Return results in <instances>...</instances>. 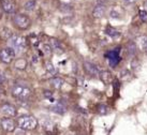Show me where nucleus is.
<instances>
[{
  "instance_id": "f257e3e1",
  "label": "nucleus",
  "mask_w": 147,
  "mask_h": 135,
  "mask_svg": "<svg viewBox=\"0 0 147 135\" xmlns=\"http://www.w3.org/2000/svg\"><path fill=\"white\" fill-rule=\"evenodd\" d=\"M9 42V47H11L12 49H14L15 54L22 53L24 52L26 47H27V40L22 36L18 34H13L12 37L8 40Z\"/></svg>"
},
{
  "instance_id": "f03ea898",
  "label": "nucleus",
  "mask_w": 147,
  "mask_h": 135,
  "mask_svg": "<svg viewBox=\"0 0 147 135\" xmlns=\"http://www.w3.org/2000/svg\"><path fill=\"white\" fill-rule=\"evenodd\" d=\"M12 94L14 98H16L20 101H26L31 95V90L28 86L17 84L12 88Z\"/></svg>"
},
{
  "instance_id": "7ed1b4c3",
  "label": "nucleus",
  "mask_w": 147,
  "mask_h": 135,
  "mask_svg": "<svg viewBox=\"0 0 147 135\" xmlns=\"http://www.w3.org/2000/svg\"><path fill=\"white\" fill-rule=\"evenodd\" d=\"M17 123H18V127L23 130H34L38 126L37 119L32 116H28V115L21 116L17 119Z\"/></svg>"
},
{
  "instance_id": "20e7f679",
  "label": "nucleus",
  "mask_w": 147,
  "mask_h": 135,
  "mask_svg": "<svg viewBox=\"0 0 147 135\" xmlns=\"http://www.w3.org/2000/svg\"><path fill=\"white\" fill-rule=\"evenodd\" d=\"M13 23L16 26L18 29L21 30H26V29L29 28L30 26V18H29L27 15L25 14H22V13H18V14H15L13 16Z\"/></svg>"
},
{
  "instance_id": "39448f33",
  "label": "nucleus",
  "mask_w": 147,
  "mask_h": 135,
  "mask_svg": "<svg viewBox=\"0 0 147 135\" xmlns=\"http://www.w3.org/2000/svg\"><path fill=\"white\" fill-rule=\"evenodd\" d=\"M15 52L11 47H5L0 50V61L3 63H11L15 58Z\"/></svg>"
},
{
  "instance_id": "423d86ee",
  "label": "nucleus",
  "mask_w": 147,
  "mask_h": 135,
  "mask_svg": "<svg viewBox=\"0 0 147 135\" xmlns=\"http://www.w3.org/2000/svg\"><path fill=\"white\" fill-rule=\"evenodd\" d=\"M105 57L109 59V62L112 66H115L119 61H120V57H119V48H116L114 50H110L105 54Z\"/></svg>"
},
{
  "instance_id": "0eeeda50",
  "label": "nucleus",
  "mask_w": 147,
  "mask_h": 135,
  "mask_svg": "<svg viewBox=\"0 0 147 135\" xmlns=\"http://www.w3.org/2000/svg\"><path fill=\"white\" fill-rule=\"evenodd\" d=\"M84 70H85L86 73L91 75V76H99V74H100L98 66L90 61L84 62Z\"/></svg>"
},
{
  "instance_id": "6e6552de",
  "label": "nucleus",
  "mask_w": 147,
  "mask_h": 135,
  "mask_svg": "<svg viewBox=\"0 0 147 135\" xmlns=\"http://www.w3.org/2000/svg\"><path fill=\"white\" fill-rule=\"evenodd\" d=\"M0 111L3 116H7V117H14V116H16L17 113L16 108L11 104H9V103L3 104L0 108Z\"/></svg>"
},
{
  "instance_id": "1a4fd4ad",
  "label": "nucleus",
  "mask_w": 147,
  "mask_h": 135,
  "mask_svg": "<svg viewBox=\"0 0 147 135\" xmlns=\"http://www.w3.org/2000/svg\"><path fill=\"white\" fill-rule=\"evenodd\" d=\"M0 126L5 132H13L15 130V121L11 118L2 119L0 122Z\"/></svg>"
},
{
  "instance_id": "9d476101",
  "label": "nucleus",
  "mask_w": 147,
  "mask_h": 135,
  "mask_svg": "<svg viewBox=\"0 0 147 135\" xmlns=\"http://www.w3.org/2000/svg\"><path fill=\"white\" fill-rule=\"evenodd\" d=\"M1 7L4 12L9 13H14L15 12V2L14 0H1Z\"/></svg>"
},
{
  "instance_id": "9b49d317",
  "label": "nucleus",
  "mask_w": 147,
  "mask_h": 135,
  "mask_svg": "<svg viewBox=\"0 0 147 135\" xmlns=\"http://www.w3.org/2000/svg\"><path fill=\"white\" fill-rule=\"evenodd\" d=\"M105 4L103 2H98L96 4V7L94 8V11H92V15L96 18H101L103 17V15L105 14Z\"/></svg>"
},
{
  "instance_id": "f8f14e48",
  "label": "nucleus",
  "mask_w": 147,
  "mask_h": 135,
  "mask_svg": "<svg viewBox=\"0 0 147 135\" xmlns=\"http://www.w3.org/2000/svg\"><path fill=\"white\" fill-rule=\"evenodd\" d=\"M51 109L58 115H63L67 111V105L62 101H57L53 106L51 107Z\"/></svg>"
},
{
  "instance_id": "ddd939ff",
  "label": "nucleus",
  "mask_w": 147,
  "mask_h": 135,
  "mask_svg": "<svg viewBox=\"0 0 147 135\" xmlns=\"http://www.w3.org/2000/svg\"><path fill=\"white\" fill-rule=\"evenodd\" d=\"M51 46H52V49L53 52L57 54H62L65 50H63V47H62V44L60 43V41H58L56 39H52L51 40Z\"/></svg>"
},
{
  "instance_id": "4468645a",
  "label": "nucleus",
  "mask_w": 147,
  "mask_h": 135,
  "mask_svg": "<svg viewBox=\"0 0 147 135\" xmlns=\"http://www.w3.org/2000/svg\"><path fill=\"white\" fill-rule=\"evenodd\" d=\"M99 77H100V79H101L105 85L112 83V81H113V75H112V73H111L110 71H102V72H100Z\"/></svg>"
},
{
  "instance_id": "2eb2a0df",
  "label": "nucleus",
  "mask_w": 147,
  "mask_h": 135,
  "mask_svg": "<svg viewBox=\"0 0 147 135\" xmlns=\"http://www.w3.org/2000/svg\"><path fill=\"white\" fill-rule=\"evenodd\" d=\"M44 69H45V71L49 74H51V75H56V74L58 73L57 68L54 66L53 62L49 61V60L44 62Z\"/></svg>"
},
{
  "instance_id": "dca6fc26",
  "label": "nucleus",
  "mask_w": 147,
  "mask_h": 135,
  "mask_svg": "<svg viewBox=\"0 0 147 135\" xmlns=\"http://www.w3.org/2000/svg\"><path fill=\"white\" fill-rule=\"evenodd\" d=\"M49 84H51V86L53 87L54 89H61L65 82L60 77H53L49 81Z\"/></svg>"
},
{
  "instance_id": "f3484780",
  "label": "nucleus",
  "mask_w": 147,
  "mask_h": 135,
  "mask_svg": "<svg viewBox=\"0 0 147 135\" xmlns=\"http://www.w3.org/2000/svg\"><path fill=\"white\" fill-rule=\"evenodd\" d=\"M105 33L109 36V37L113 38V39H116V38H118L120 36V33H119L118 30H116L115 28L113 27H107L105 29Z\"/></svg>"
},
{
  "instance_id": "a211bd4d",
  "label": "nucleus",
  "mask_w": 147,
  "mask_h": 135,
  "mask_svg": "<svg viewBox=\"0 0 147 135\" xmlns=\"http://www.w3.org/2000/svg\"><path fill=\"white\" fill-rule=\"evenodd\" d=\"M42 126H43L44 130L47 132L49 134H51V133L54 131V129H55V124H54L52 121H49V120H45V121H43Z\"/></svg>"
},
{
  "instance_id": "6ab92c4d",
  "label": "nucleus",
  "mask_w": 147,
  "mask_h": 135,
  "mask_svg": "<svg viewBox=\"0 0 147 135\" xmlns=\"http://www.w3.org/2000/svg\"><path fill=\"white\" fill-rule=\"evenodd\" d=\"M37 7V2L36 0H28L26 3L24 4V9L26 11H33Z\"/></svg>"
},
{
  "instance_id": "aec40b11",
  "label": "nucleus",
  "mask_w": 147,
  "mask_h": 135,
  "mask_svg": "<svg viewBox=\"0 0 147 135\" xmlns=\"http://www.w3.org/2000/svg\"><path fill=\"white\" fill-rule=\"evenodd\" d=\"M27 66V60L26 59H23V58H20L17 59L16 62H15V68L20 70H25Z\"/></svg>"
},
{
  "instance_id": "412c9836",
  "label": "nucleus",
  "mask_w": 147,
  "mask_h": 135,
  "mask_svg": "<svg viewBox=\"0 0 147 135\" xmlns=\"http://www.w3.org/2000/svg\"><path fill=\"white\" fill-rule=\"evenodd\" d=\"M127 52L130 56H133L135 53H136V45H135L134 42H130L127 45Z\"/></svg>"
},
{
  "instance_id": "4be33fe9",
  "label": "nucleus",
  "mask_w": 147,
  "mask_h": 135,
  "mask_svg": "<svg viewBox=\"0 0 147 135\" xmlns=\"http://www.w3.org/2000/svg\"><path fill=\"white\" fill-rule=\"evenodd\" d=\"M1 36H2L4 40H9L13 36V33L9 28H2L1 29Z\"/></svg>"
},
{
  "instance_id": "5701e85b",
  "label": "nucleus",
  "mask_w": 147,
  "mask_h": 135,
  "mask_svg": "<svg viewBox=\"0 0 147 135\" xmlns=\"http://www.w3.org/2000/svg\"><path fill=\"white\" fill-rule=\"evenodd\" d=\"M42 52L44 53V55L46 57H51L52 56V53H53V49H52V46L49 44H44L43 47H42Z\"/></svg>"
},
{
  "instance_id": "b1692460",
  "label": "nucleus",
  "mask_w": 147,
  "mask_h": 135,
  "mask_svg": "<svg viewBox=\"0 0 147 135\" xmlns=\"http://www.w3.org/2000/svg\"><path fill=\"white\" fill-rule=\"evenodd\" d=\"M97 111L100 115H105L109 113V107L106 106L105 104H99L97 106Z\"/></svg>"
},
{
  "instance_id": "393cba45",
  "label": "nucleus",
  "mask_w": 147,
  "mask_h": 135,
  "mask_svg": "<svg viewBox=\"0 0 147 135\" xmlns=\"http://www.w3.org/2000/svg\"><path fill=\"white\" fill-rule=\"evenodd\" d=\"M140 41V46H141V48L143 49L144 52H146L147 53V37H141L139 39Z\"/></svg>"
},
{
  "instance_id": "a878e982",
  "label": "nucleus",
  "mask_w": 147,
  "mask_h": 135,
  "mask_svg": "<svg viewBox=\"0 0 147 135\" xmlns=\"http://www.w3.org/2000/svg\"><path fill=\"white\" fill-rule=\"evenodd\" d=\"M139 16L143 23H147V11L146 10H140Z\"/></svg>"
},
{
  "instance_id": "bb28decb",
  "label": "nucleus",
  "mask_w": 147,
  "mask_h": 135,
  "mask_svg": "<svg viewBox=\"0 0 147 135\" xmlns=\"http://www.w3.org/2000/svg\"><path fill=\"white\" fill-rule=\"evenodd\" d=\"M52 95H53V92L52 91H49V90H45L44 91V97L47 99H51L52 98Z\"/></svg>"
},
{
  "instance_id": "cd10ccee",
  "label": "nucleus",
  "mask_w": 147,
  "mask_h": 135,
  "mask_svg": "<svg viewBox=\"0 0 147 135\" xmlns=\"http://www.w3.org/2000/svg\"><path fill=\"white\" fill-rule=\"evenodd\" d=\"M3 82H4V75H3V73L0 72V85H1Z\"/></svg>"
},
{
  "instance_id": "c85d7f7f",
  "label": "nucleus",
  "mask_w": 147,
  "mask_h": 135,
  "mask_svg": "<svg viewBox=\"0 0 147 135\" xmlns=\"http://www.w3.org/2000/svg\"><path fill=\"white\" fill-rule=\"evenodd\" d=\"M135 0H126V2H128V3H132V2H134Z\"/></svg>"
},
{
  "instance_id": "c756f323",
  "label": "nucleus",
  "mask_w": 147,
  "mask_h": 135,
  "mask_svg": "<svg viewBox=\"0 0 147 135\" xmlns=\"http://www.w3.org/2000/svg\"><path fill=\"white\" fill-rule=\"evenodd\" d=\"M144 7L147 9V0H145V2H144Z\"/></svg>"
}]
</instances>
